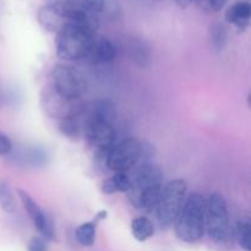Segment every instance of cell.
Here are the masks:
<instances>
[{
  "label": "cell",
  "mask_w": 251,
  "mask_h": 251,
  "mask_svg": "<svg viewBox=\"0 0 251 251\" xmlns=\"http://www.w3.org/2000/svg\"><path fill=\"white\" fill-rule=\"evenodd\" d=\"M131 188L127 199L135 208L153 211L163 189V172L157 164L144 162L135 168L130 176Z\"/></svg>",
  "instance_id": "6da1fadb"
},
{
  "label": "cell",
  "mask_w": 251,
  "mask_h": 251,
  "mask_svg": "<svg viewBox=\"0 0 251 251\" xmlns=\"http://www.w3.org/2000/svg\"><path fill=\"white\" fill-rule=\"evenodd\" d=\"M206 200L202 195L193 193L185 199L174 221V230L181 242L194 244L202 239L205 234Z\"/></svg>",
  "instance_id": "7a4b0ae2"
},
{
  "label": "cell",
  "mask_w": 251,
  "mask_h": 251,
  "mask_svg": "<svg viewBox=\"0 0 251 251\" xmlns=\"http://www.w3.org/2000/svg\"><path fill=\"white\" fill-rule=\"evenodd\" d=\"M205 230L215 244L226 247L234 239V228L229 221L227 202L218 193H212L206 201Z\"/></svg>",
  "instance_id": "3957f363"
},
{
  "label": "cell",
  "mask_w": 251,
  "mask_h": 251,
  "mask_svg": "<svg viewBox=\"0 0 251 251\" xmlns=\"http://www.w3.org/2000/svg\"><path fill=\"white\" fill-rule=\"evenodd\" d=\"M93 34L96 33H91L77 25L68 22L56 33V55L65 61L85 60Z\"/></svg>",
  "instance_id": "277c9868"
},
{
  "label": "cell",
  "mask_w": 251,
  "mask_h": 251,
  "mask_svg": "<svg viewBox=\"0 0 251 251\" xmlns=\"http://www.w3.org/2000/svg\"><path fill=\"white\" fill-rule=\"evenodd\" d=\"M186 191L188 186L183 179H174L163 185L153 210L156 213L157 222L162 229H168L174 225V221L178 217L185 201Z\"/></svg>",
  "instance_id": "5b68a950"
},
{
  "label": "cell",
  "mask_w": 251,
  "mask_h": 251,
  "mask_svg": "<svg viewBox=\"0 0 251 251\" xmlns=\"http://www.w3.org/2000/svg\"><path fill=\"white\" fill-rule=\"evenodd\" d=\"M44 2L69 24L77 25L91 33H97L100 28L97 14L83 6L78 0H44Z\"/></svg>",
  "instance_id": "8992f818"
},
{
  "label": "cell",
  "mask_w": 251,
  "mask_h": 251,
  "mask_svg": "<svg viewBox=\"0 0 251 251\" xmlns=\"http://www.w3.org/2000/svg\"><path fill=\"white\" fill-rule=\"evenodd\" d=\"M41 105L48 117L60 122L81 115L86 104L81 100V98L75 100L66 97L49 85L42 90Z\"/></svg>",
  "instance_id": "52a82bcc"
},
{
  "label": "cell",
  "mask_w": 251,
  "mask_h": 251,
  "mask_svg": "<svg viewBox=\"0 0 251 251\" xmlns=\"http://www.w3.org/2000/svg\"><path fill=\"white\" fill-rule=\"evenodd\" d=\"M145 154L144 145L134 137L114 142L112 147L108 150L105 156V166L113 172H125L137 166L140 159Z\"/></svg>",
  "instance_id": "ba28073f"
},
{
  "label": "cell",
  "mask_w": 251,
  "mask_h": 251,
  "mask_svg": "<svg viewBox=\"0 0 251 251\" xmlns=\"http://www.w3.org/2000/svg\"><path fill=\"white\" fill-rule=\"evenodd\" d=\"M50 86L61 95L69 98L82 97L87 91V80L85 75L76 68L65 64H58L50 74Z\"/></svg>",
  "instance_id": "9c48e42d"
},
{
  "label": "cell",
  "mask_w": 251,
  "mask_h": 251,
  "mask_svg": "<svg viewBox=\"0 0 251 251\" xmlns=\"http://www.w3.org/2000/svg\"><path fill=\"white\" fill-rule=\"evenodd\" d=\"M17 194L20 196L22 205H24L25 210L28 213L29 218L33 222L34 227L38 230L42 238L46 240H53L55 238V230H54V226L49 216L42 210L38 206V203L26 193V191L19 189Z\"/></svg>",
  "instance_id": "30bf717a"
},
{
  "label": "cell",
  "mask_w": 251,
  "mask_h": 251,
  "mask_svg": "<svg viewBox=\"0 0 251 251\" xmlns=\"http://www.w3.org/2000/svg\"><path fill=\"white\" fill-rule=\"evenodd\" d=\"M83 136L92 149L100 154H105L114 145L115 131L113 124L88 123L83 127Z\"/></svg>",
  "instance_id": "8fae6325"
},
{
  "label": "cell",
  "mask_w": 251,
  "mask_h": 251,
  "mask_svg": "<svg viewBox=\"0 0 251 251\" xmlns=\"http://www.w3.org/2000/svg\"><path fill=\"white\" fill-rule=\"evenodd\" d=\"M117 112H115V105L105 98H100L90 104L85 105L81 120L83 123V127L88 123H107V124H114Z\"/></svg>",
  "instance_id": "7c38bea8"
},
{
  "label": "cell",
  "mask_w": 251,
  "mask_h": 251,
  "mask_svg": "<svg viewBox=\"0 0 251 251\" xmlns=\"http://www.w3.org/2000/svg\"><path fill=\"white\" fill-rule=\"evenodd\" d=\"M117 56V49L112 42L100 34H93L91 39L90 49L85 60L91 64H108Z\"/></svg>",
  "instance_id": "4fadbf2b"
},
{
  "label": "cell",
  "mask_w": 251,
  "mask_h": 251,
  "mask_svg": "<svg viewBox=\"0 0 251 251\" xmlns=\"http://www.w3.org/2000/svg\"><path fill=\"white\" fill-rule=\"evenodd\" d=\"M226 21L228 24L234 25L240 29H244L249 26L251 19V5L248 1H237L230 5L226 11Z\"/></svg>",
  "instance_id": "5bb4252c"
},
{
  "label": "cell",
  "mask_w": 251,
  "mask_h": 251,
  "mask_svg": "<svg viewBox=\"0 0 251 251\" xmlns=\"http://www.w3.org/2000/svg\"><path fill=\"white\" fill-rule=\"evenodd\" d=\"M38 21L44 29H47V31L49 32H55V33H58V32L68 24L65 20L61 19L59 15H56L55 12L51 9H49L47 5H43V6L39 7Z\"/></svg>",
  "instance_id": "9a60e30c"
},
{
  "label": "cell",
  "mask_w": 251,
  "mask_h": 251,
  "mask_svg": "<svg viewBox=\"0 0 251 251\" xmlns=\"http://www.w3.org/2000/svg\"><path fill=\"white\" fill-rule=\"evenodd\" d=\"M234 238L244 251H251V222L248 216L239 218L234 227Z\"/></svg>",
  "instance_id": "2e32d148"
},
{
  "label": "cell",
  "mask_w": 251,
  "mask_h": 251,
  "mask_svg": "<svg viewBox=\"0 0 251 251\" xmlns=\"http://www.w3.org/2000/svg\"><path fill=\"white\" fill-rule=\"evenodd\" d=\"M131 233L137 242L144 243L153 237L154 226L147 217H136L131 222Z\"/></svg>",
  "instance_id": "e0dca14e"
},
{
  "label": "cell",
  "mask_w": 251,
  "mask_h": 251,
  "mask_svg": "<svg viewBox=\"0 0 251 251\" xmlns=\"http://www.w3.org/2000/svg\"><path fill=\"white\" fill-rule=\"evenodd\" d=\"M97 222L92 221V222H86L78 226L75 230L76 240L82 247H92L95 244L96 240V225Z\"/></svg>",
  "instance_id": "ac0fdd59"
},
{
  "label": "cell",
  "mask_w": 251,
  "mask_h": 251,
  "mask_svg": "<svg viewBox=\"0 0 251 251\" xmlns=\"http://www.w3.org/2000/svg\"><path fill=\"white\" fill-rule=\"evenodd\" d=\"M82 114V113H81ZM59 130L61 134L70 139H77L81 135H83V123L81 120V115L71 119L60 120L59 122Z\"/></svg>",
  "instance_id": "d6986e66"
},
{
  "label": "cell",
  "mask_w": 251,
  "mask_h": 251,
  "mask_svg": "<svg viewBox=\"0 0 251 251\" xmlns=\"http://www.w3.org/2000/svg\"><path fill=\"white\" fill-rule=\"evenodd\" d=\"M0 207L6 213H14L16 210V202L10 185L1 179H0Z\"/></svg>",
  "instance_id": "ffe728a7"
},
{
  "label": "cell",
  "mask_w": 251,
  "mask_h": 251,
  "mask_svg": "<svg viewBox=\"0 0 251 251\" xmlns=\"http://www.w3.org/2000/svg\"><path fill=\"white\" fill-rule=\"evenodd\" d=\"M210 39L211 44H212L215 49L221 50V49L225 48L228 41V32L225 25L218 24V22L212 25L210 29Z\"/></svg>",
  "instance_id": "44dd1931"
},
{
  "label": "cell",
  "mask_w": 251,
  "mask_h": 251,
  "mask_svg": "<svg viewBox=\"0 0 251 251\" xmlns=\"http://www.w3.org/2000/svg\"><path fill=\"white\" fill-rule=\"evenodd\" d=\"M109 179L114 186L115 193H127L131 188V179L125 172H117Z\"/></svg>",
  "instance_id": "7402d4cb"
},
{
  "label": "cell",
  "mask_w": 251,
  "mask_h": 251,
  "mask_svg": "<svg viewBox=\"0 0 251 251\" xmlns=\"http://www.w3.org/2000/svg\"><path fill=\"white\" fill-rule=\"evenodd\" d=\"M27 251H48L47 240L42 237H32L27 245Z\"/></svg>",
  "instance_id": "603a6c76"
},
{
  "label": "cell",
  "mask_w": 251,
  "mask_h": 251,
  "mask_svg": "<svg viewBox=\"0 0 251 251\" xmlns=\"http://www.w3.org/2000/svg\"><path fill=\"white\" fill-rule=\"evenodd\" d=\"M78 1L95 14H100L105 7V0H78Z\"/></svg>",
  "instance_id": "cb8c5ba5"
},
{
  "label": "cell",
  "mask_w": 251,
  "mask_h": 251,
  "mask_svg": "<svg viewBox=\"0 0 251 251\" xmlns=\"http://www.w3.org/2000/svg\"><path fill=\"white\" fill-rule=\"evenodd\" d=\"M12 151V141L6 134L0 131V156H9Z\"/></svg>",
  "instance_id": "d4e9b609"
},
{
  "label": "cell",
  "mask_w": 251,
  "mask_h": 251,
  "mask_svg": "<svg viewBox=\"0 0 251 251\" xmlns=\"http://www.w3.org/2000/svg\"><path fill=\"white\" fill-rule=\"evenodd\" d=\"M229 1V0H206L205 2V9L206 10H210V11H221V10L225 7V5L227 4V2Z\"/></svg>",
  "instance_id": "484cf974"
},
{
  "label": "cell",
  "mask_w": 251,
  "mask_h": 251,
  "mask_svg": "<svg viewBox=\"0 0 251 251\" xmlns=\"http://www.w3.org/2000/svg\"><path fill=\"white\" fill-rule=\"evenodd\" d=\"M193 1H195V0H176L178 6H180L181 9H185V7L190 6V5L193 4Z\"/></svg>",
  "instance_id": "4316f807"
},
{
  "label": "cell",
  "mask_w": 251,
  "mask_h": 251,
  "mask_svg": "<svg viewBox=\"0 0 251 251\" xmlns=\"http://www.w3.org/2000/svg\"><path fill=\"white\" fill-rule=\"evenodd\" d=\"M2 104H4V96H2L1 91H0V107H1Z\"/></svg>",
  "instance_id": "83f0119b"
},
{
  "label": "cell",
  "mask_w": 251,
  "mask_h": 251,
  "mask_svg": "<svg viewBox=\"0 0 251 251\" xmlns=\"http://www.w3.org/2000/svg\"><path fill=\"white\" fill-rule=\"evenodd\" d=\"M195 1H198L199 4L201 5V6H205V2H206V0H195Z\"/></svg>",
  "instance_id": "f1b7e54d"
}]
</instances>
